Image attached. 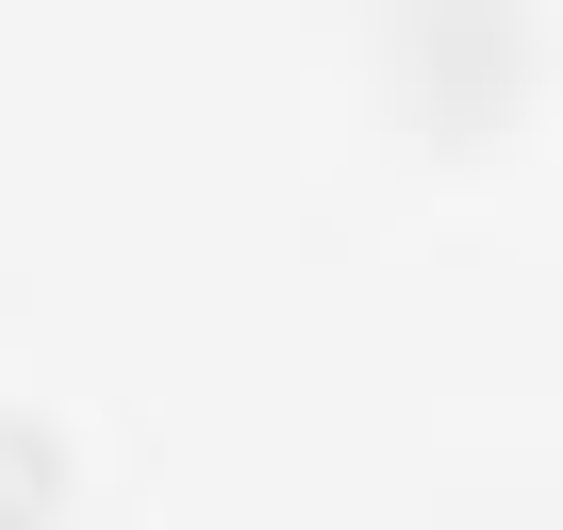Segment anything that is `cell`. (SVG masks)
<instances>
[{
    "mask_svg": "<svg viewBox=\"0 0 563 530\" xmlns=\"http://www.w3.org/2000/svg\"><path fill=\"white\" fill-rule=\"evenodd\" d=\"M51 497H67V431H51L34 398H0V530H34Z\"/></svg>",
    "mask_w": 563,
    "mask_h": 530,
    "instance_id": "obj_2",
    "label": "cell"
},
{
    "mask_svg": "<svg viewBox=\"0 0 563 530\" xmlns=\"http://www.w3.org/2000/svg\"><path fill=\"white\" fill-rule=\"evenodd\" d=\"M382 67H398L431 117H481L497 84H530V18H514V0H398Z\"/></svg>",
    "mask_w": 563,
    "mask_h": 530,
    "instance_id": "obj_1",
    "label": "cell"
}]
</instances>
